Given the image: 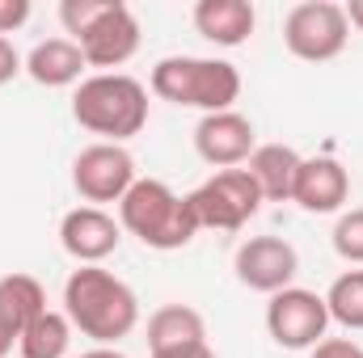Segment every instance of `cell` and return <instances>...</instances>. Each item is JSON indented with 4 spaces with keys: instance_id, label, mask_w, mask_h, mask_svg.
<instances>
[{
    "instance_id": "obj_9",
    "label": "cell",
    "mask_w": 363,
    "mask_h": 358,
    "mask_svg": "<svg viewBox=\"0 0 363 358\" xmlns=\"http://www.w3.org/2000/svg\"><path fill=\"white\" fill-rule=\"evenodd\" d=\"M77 47H81L89 68H106V72L123 68L140 51V21H135V13L123 0H110L106 13L77 38Z\"/></svg>"
},
{
    "instance_id": "obj_5",
    "label": "cell",
    "mask_w": 363,
    "mask_h": 358,
    "mask_svg": "<svg viewBox=\"0 0 363 358\" xmlns=\"http://www.w3.org/2000/svg\"><path fill=\"white\" fill-rule=\"evenodd\" d=\"M199 228H220V232H237L245 228L258 207H262V190L250 178V169H220L216 178H207L194 194H186Z\"/></svg>"
},
{
    "instance_id": "obj_28",
    "label": "cell",
    "mask_w": 363,
    "mask_h": 358,
    "mask_svg": "<svg viewBox=\"0 0 363 358\" xmlns=\"http://www.w3.org/2000/svg\"><path fill=\"white\" fill-rule=\"evenodd\" d=\"M77 358H127V354H118V350H110V346H97V350H89V354H77Z\"/></svg>"
},
{
    "instance_id": "obj_1",
    "label": "cell",
    "mask_w": 363,
    "mask_h": 358,
    "mask_svg": "<svg viewBox=\"0 0 363 358\" xmlns=\"http://www.w3.org/2000/svg\"><path fill=\"white\" fill-rule=\"evenodd\" d=\"M64 316L72 321V329H81V337H89L97 346H114L135 333L140 299L110 270L81 266L64 282Z\"/></svg>"
},
{
    "instance_id": "obj_23",
    "label": "cell",
    "mask_w": 363,
    "mask_h": 358,
    "mask_svg": "<svg viewBox=\"0 0 363 358\" xmlns=\"http://www.w3.org/2000/svg\"><path fill=\"white\" fill-rule=\"evenodd\" d=\"M30 21V0H0V38Z\"/></svg>"
},
{
    "instance_id": "obj_10",
    "label": "cell",
    "mask_w": 363,
    "mask_h": 358,
    "mask_svg": "<svg viewBox=\"0 0 363 358\" xmlns=\"http://www.w3.org/2000/svg\"><path fill=\"white\" fill-rule=\"evenodd\" d=\"M237 278L250 287V291H262V295H279L291 287L296 270H300V253L296 245H287L283 236H250L241 249H237Z\"/></svg>"
},
{
    "instance_id": "obj_17",
    "label": "cell",
    "mask_w": 363,
    "mask_h": 358,
    "mask_svg": "<svg viewBox=\"0 0 363 358\" xmlns=\"http://www.w3.org/2000/svg\"><path fill=\"white\" fill-rule=\"evenodd\" d=\"M245 165H250V178L258 181V190H262V202H291L296 173L304 165V156L296 148H287V144H262V148H254V156Z\"/></svg>"
},
{
    "instance_id": "obj_19",
    "label": "cell",
    "mask_w": 363,
    "mask_h": 358,
    "mask_svg": "<svg viewBox=\"0 0 363 358\" xmlns=\"http://www.w3.org/2000/svg\"><path fill=\"white\" fill-rule=\"evenodd\" d=\"M68 346H72V321L64 316V312H43L30 329H26V337H21V358H68Z\"/></svg>"
},
{
    "instance_id": "obj_21",
    "label": "cell",
    "mask_w": 363,
    "mask_h": 358,
    "mask_svg": "<svg viewBox=\"0 0 363 358\" xmlns=\"http://www.w3.org/2000/svg\"><path fill=\"white\" fill-rule=\"evenodd\" d=\"M334 253L351 266H363V207L347 211L334 224Z\"/></svg>"
},
{
    "instance_id": "obj_3",
    "label": "cell",
    "mask_w": 363,
    "mask_h": 358,
    "mask_svg": "<svg viewBox=\"0 0 363 358\" xmlns=\"http://www.w3.org/2000/svg\"><path fill=\"white\" fill-rule=\"evenodd\" d=\"M118 224L135 241H144L148 249H161V253L186 249L199 236V219H194L190 202L157 178H135V185L118 202Z\"/></svg>"
},
{
    "instance_id": "obj_7",
    "label": "cell",
    "mask_w": 363,
    "mask_h": 358,
    "mask_svg": "<svg viewBox=\"0 0 363 358\" xmlns=\"http://www.w3.org/2000/svg\"><path fill=\"white\" fill-rule=\"evenodd\" d=\"M267 329L283 350H313L317 342H325V329H330L325 295L304 291V287H287V291L271 295Z\"/></svg>"
},
{
    "instance_id": "obj_20",
    "label": "cell",
    "mask_w": 363,
    "mask_h": 358,
    "mask_svg": "<svg viewBox=\"0 0 363 358\" xmlns=\"http://www.w3.org/2000/svg\"><path fill=\"white\" fill-rule=\"evenodd\" d=\"M325 308L330 321H338L342 329H363V270H347L330 282Z\"/></svg>"
},
{
    "instance_id": "obj_27",
    "label": "cell",
    "mask_w": 363,
    "mask_h": 358,
    "mask_svg": "<svg viewBox=\"0 0 363 358\" xmlns=\"http://www.w3.org/2000/svg\"><path fill=\"white\" fill-rule=\"evenodd\" d=\"M342 13H347V21H351L355 30H363V0H351V4H342Z\"/></svg>"
},
{
    "instance_id": "obj_15",
    "label": "cell",
    "mask_w": 363,
    "mask_h": 358,
    "mask_svg": "<svg viewBox=\"0 0 363 358\" xmlns=\"http://www.w3.org/2000/svg\"><path fill=\"white\" fill-rule=\"evenodd\" d=\"M207 346V321L190 304H165L148 321V354H169V350H190Z\"/></svg>"
},
{
    "instance_id": "obj_14",
    "label": "cell",
    "mask_w": 363,
    "mask_h": 358,
    "mask_svg": "<svg viewBox=\"0 0 363 358\" xmlns=\"http://www.w3.org/2000/svg\"><path fill=\"white\" fill-rule=\"evenodd\" d=\"M347 194H351L347 169H342L338 161H330V156H313V161H304L300 173H296L291 202H300V207L313 211V215H330V211H338V207L347 202Z\"/></svg>"
},
{
    "instance_id": "obj_12",
    "label": "cell",
    "mask_w": 363,
    "mask_h": 358,
    "mask_svg": "<svg viewBox=\"0 0 363 358\" xmlns=\"http://www.w3.org/2000/svg\"><path fill=\"white\" fill-rule=\"evenodd\" d=\"M123 241V224H114V215H106L101 207H77L64 215L60 224V245L68 249V258H77L81 266L106 262Z\"/></svg>"
},
{
    "instance_id": "obj_26",
    "label": "cell",
    "mask_w": 363,
    "mask_h": 358,
    "mask_svg": "<svg viewBox=\"0 0 363 358\" xmlns=\"http://www.w3.org/2000/svg\"><path fill=\"white\" fill-rule=\"evenodd\" d=\"M148 358H216L211 346H190V350H169V354H148Z\"/></svg>"
},
{
    "instance_id": "obj_13",
    "label": "cell",
    "mask_w": 363,
    "mask_h": 358,
    "mask_svg": "<svg viewBox=\"0 0 363 358\" xmlns=\"http://www.w3.org/2000/svg\"><path fill=\"white\" fill-rule=\"evenodd\" d=\"M47 312V291L30 274H4L0 278V358L13 354L21 346L26 329Z\"/></svg>"
},
{
    "instance_id": "obj_11",
    "label": "cell",
    "mask_w": 363,
    "mask_h": 358,
    "mask_svg": "<svg viewBox=\"0 0 363 358\" xmlns=\"http://www.w3.org/2000/svg\"><path fill=\"white\" fill-rule=\"evenodd\" d=\"M258 148V135H254V122L237 110H224V114H203V122L194 127V152L216 165V169H237L254 156Z\"/></svg>"
},
{
    "instance_id": "obj_6",
    "label": "cell",
    "mask_w": 363,
    "mask_h": 358,
    "mask_svg": "<svg viewBox=\"0 0 363 358\" xmlns=\"http://www.w3.org/2000/svg\"><path fill=\"white\" fill-rule=\"evenodd\" d=\"M347 38H351V21H347L342 4H334V0H304L283 21V42L304 64L338 59L347 51Z\"/></svg>"
},
{
    "instance_id": "obj_18",
    "label": "cell",
    "mask_w": 363,
    "mask_h": 358,
    "mask_svg": "<svg viewBox=\"0 0 363 358\" xmlns=\"http://www.w3.org/2000/svg\"><path fill=\"white\" fill-rule=\"evenodd\" d=\"M85 55L72 38H47L38 42L30 55H26V72L34 85H47V89H64V85H77L81 72H85Z\"/></svg>"
},
{
    "instance_id": "obj_4",
    "label": "cell",
    "mask_w": 363,
    "mask_h": 358,
    "mask_svg": "<svg viewBox=\"0 0 363 358\" xmlns=\"http://www.w3.org/2000/svg\"><path fill=\"white\" fill-rule=\"evenodd\" d=\"M152 93L161 101L190 105L203 114H224L241 97V72L228 59L203 55H169L152 68Z\"/></svg>"
},
{
    "instance_id": "obj_16",
    "label": "cell",
    "mask_w": 363,
    "mask_h": 358,
    "mask_svg": "<svg viewBox=\"0 0 363 358\" xmlns=\"http://www.w3.org/2000/svg\"><path fill=\"white\" fill-rule=\"evenodd\" d=\"M194 30L216 47H241L254 34V4L250 0H199Z\"/></svg>"
},
{
    "instance_id": "obj_22",
    "label": "cell",
    "mask_w": 363,
    "mask_h": 358,
    "mask_svg": "<svg viewBox=\"0 0 363 358\" xmlns=\"http://www.w3.org/2000/svg\"><path fill=\"white\" fill-rule=\"evenodd\" d=\"M106 4H110V0H64V4H60V21H64V30L72 34V42L106 13Z\"/></svg>"
},
{
    "instance_id": "obj_25",
    "label": "cell",
    "mask_w": 363,
    "mask_h": 358,
    "mask_svg": "<svg viewBox=\"0 0 363 358\" xmlns=\"http://www.w3.org/2000/svg\"><path fill=\"white\" fill-rule=\"evenodd\" d=\"M21 68H26V64H21V55H17V47H13L9 38H0V85H9Z\"/></svg>"
},
{
    "instance_id": "obj_8",
    "label": "cell",
    "mask_w": 363,
    "mask_h": 358,
    "mask_svg": "<svg viewBox=\"0 0 363 358\" xmlns=\"http://www.w3.org/2000/svg\"><path fill=\"white\" fill-rule=\"evenodd\" d=\"M72 185L85 202H123V194L135 185V161L123 144H89L72 161Z\"/></svg>"
},
{
    "instance_id": "obj_2",
    "label": "cell",
    "mask_w": 363,
    "mask_h": 358,
    "mask_svg": "<svg viewBox=\"0 0 363 358\" xmlns=\"http://www.w3.org/2000/svg\"><path fill=\"white\" fill-rule=\"evenodd\" d=\"M72 118L85 131L101 135V144H123L148 122V89L127 72H97L81 81L72 97Z\"/></svg>"
},
{
    "instance_id": "obj_24",
    "label": "cell",
    "mask_w": 363,
    "mask_h": 358,
    "mask_svg": "<svg viewBox=\"0 0 363 358\" xmlns=\"http://www.w3.org/2000/svg\"><path fill=\"white\" fill-rule=\"evenodd\" d=\"M313 358H363V350L347 337H325V342L313 346Z\"/></svg>"
}]
</instances>
